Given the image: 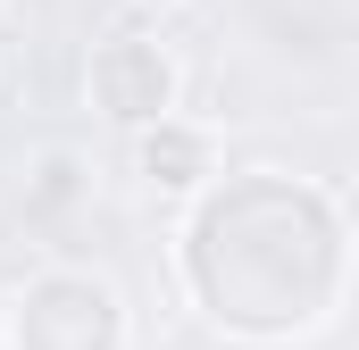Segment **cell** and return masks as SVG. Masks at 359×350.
Here are the masks:
<instances>
[{
    "mask_svg": "<svg viewBox=\"0 0 359 350\" xmlns=\"http://www.w3.org/2000/svg\"><path fill=\"white\" fill-rule=\"evenodd\" d=\"M176 259H184V292L209 326H226L243 342H292L343 300L351 234L318 183L251 167L226 183H201Z\"/></svg>",
    "mask_w": 359,
    "mask_h": 350,
    "instance_id": "1",
    "label": "cell"
},
{
    "mask_svg": "<svg viewBox=\"0 0 359 350\" xmlns=\"http://www.w3.org/2000/svg\"><path fill=\"white\" fill-rule=\"evenodd\" d=\"M8 350H126V300L92 267H50L8 300Z\"/></svg>",
    "mask_w": 359,
    "mask_h": 350,
    "instance_id": "2",
    "label": "cell"
},
{
    "mask_svg": "<svg viewBox=\"0 0 359 350\" xmlns=\"http://www.w3.org/2000/svg\"><path fill=\"white\" fill-rule=\"evenodd\" d=\"M84 92L92 108L109 117V125H159V117H176V92H184V67L168 59V42H151V34H109L100 50H92L84 67Z\"/></svg>",
    "mask_w": 359,
    "mask_h": 350,
    "instance_id": "3",
    "label": "cell"
},
{
    "mask_svg": "<svg viewBox=\"0 0 359 350\" xmlns=\"http://www.w3.org/2000/svg\"><path fill=\"white\" fill-rule=\"evenodd\" d=\"M134 175H142V183H159V192H201V183L217 175V150H209V134H201V125L159 117V125H142V134H134Z\"/></svg>",
    "mask_w": 359,
    "mask_h": 350,
    "instance_id": "4",
    "label": "cell"
},
{
    "mask_svg": "<svg viewBox=\"0 0 359 350\" xmlns=\"http://www.w3.org/2000/svg\"><path fill=\"white\" fill-rule=\"evenodd\" d=\"M142 8H168V0H142Z\"/></svg>",
    "mask_w": 359,
    "mask_h": 350,
    "instance_id": "5",
    "label": "cell"
}]
</instances>
